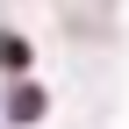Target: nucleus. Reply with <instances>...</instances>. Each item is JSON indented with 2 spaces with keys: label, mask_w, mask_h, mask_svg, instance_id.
Instances as JSON below:
<instances>
[{
  "label": "nucleus",
  "mask_w": 129,
  "mask_h": 129,
  "mask_svg": "<svg viewBox=\"0 0 129 129\" xmlns=\"http://www.w3.org/2000/svg\"><path fill=\"white\" fill-rule=\"evenodd\" d=\"M7 115L14 122H43V86H14L7 93Z\"/></svg>",
  "instance_id": "obj_1"
},
{
  "label": "nucleus",
  "mask_w": 129,
  "mask_h": 129,
  "mask_svg": "<svg viewBox=\"0 0 129 129\" xmlns=\"http://www.w3.org/2000/svg\"><path fill=\"white\" fill-rule=\"evenodd\" d=\"M0 64H7V72H22V64H29V43H22V36H0Z\"/></svg>",
  "instance_id": "obj_2"
}]
</instances>
